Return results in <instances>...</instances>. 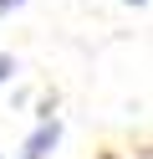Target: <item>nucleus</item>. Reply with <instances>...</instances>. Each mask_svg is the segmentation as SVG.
I'll list each match as a JSON object with an SVG mask.
<instances>
[{
  "label": "nucleus",
  "mask_w": 153,
  "mask_h": 159,
  "mask_svg": "<svg viewBox=\"0 0 153 159\" xmlns=\"http://www.w3.org/2000/svg\"><path fill=\"white\" fill-rule=\"evenodd\" d=\"M20 72V62H15V57H10V52H0V82H10V77H15Z\"/></svg>",
  "instance_id": "nucleus-2"
},
{
  "label": "nucleus",
  "mask_w": 153,
  "mask_h": 159,
  "mask_svg": "<svg viewBox=\"0 0 153 159\" xmlns=\"http://www.w3.org/2000/svg\"><path fill=\"white\" fill-rule=\"evenodd\" d=\"M26 0H0V16H10V11H20Z\"/></svg>",
  "instance_id": "nucleus-3"
},
{
  "label": "nucleus",
  "mask_w": 153,
  "mask_h": 159,
  "mask_svg": "<svg viewBox=\"0 0 153 159\" xmlns=\"http://www.w3.org/2000/svg\"><path fill=\"white\" fill-rule=\"evenodd\" d=\"M128 5H148V0H128Z\"/></svg>",
  "instance_id": "nucleus-4"
},
{
  "label": "nucleus",
  "mask_w": 153,
  "mask_h": 159,
  "mask_svg": "<svg viewBox=\"0 0 153 159\" xmlns=\"http://www.w3.org/2000/svg\"><path fill=\"white\" fill-rule=\"evenodd\" d=\"M56 144H61V118H46V123H36V128L26 134V144H20V159H46Z\"/></svg>",
  "instance_id": "nucleus-1"
}]
</instances>
